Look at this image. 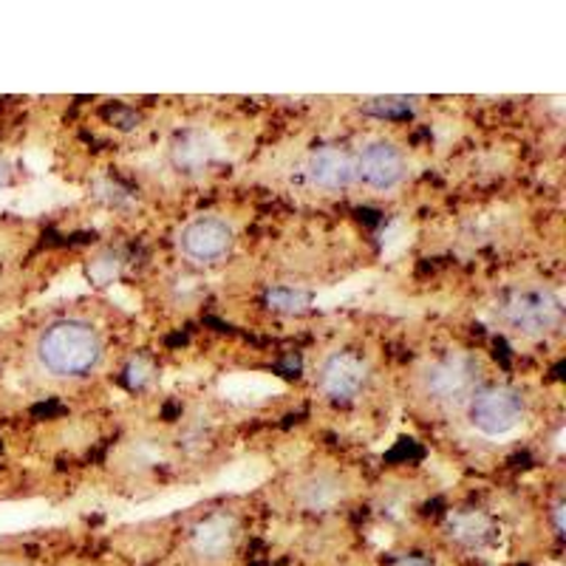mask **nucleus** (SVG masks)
Masks as SVG:
<instances>
[{
  "mask_svg": "<svg viewBox=\"0 0 566 566\" xmlns=\"http://www.w3.org/2000/svg\"><path fill=\"white\" fill-rule=\"evenodd\" d=\"M179 241L187 258H193L199 264H219L221 258L230 255L235 235H232V227L224 219L201 216V219L190 221L181 230Z\"/></svg>",
  "mask_w": 566,
  "mask_h": 566,
  "instance_id": "39448f33",
  "label": "nucleus"
},
{
  "mask_svg": "<svg viewBox=\"0 0 566 566\" xmlns=\"http://www.w3.org/2000/svg\"><path fill=\"white\" fill-rule=\"evenodd\" d=\"M266 303H270V310L275 312H306L312 303L310 292L303 290H292V286H275V290L266 292Z\"/></svg>",
  "mask_w": 566,
  "mask_h": 566,
  "instance_id": "4468645a",
  "label": "nucleus"
},
{
  "mask_svg": "<svg viewBox=\"0 0 566 566\" xmlns=\"http://www.w3.org/2000/svg\"><path fill=\"white\" fill-rule=\"evenodd\" d=\"M451 535L462 544H482L490 535V522L482 513H459L451 518Z\"/></svg>",
  "mask_w": 566,
  "mask_h": 566,
  "instance_id": "f8f14e48",
  "label": "nucleus"
},
{
  "mask_svg": "<svg viewBox=\"0 0 566 566\" xmlns=\"http://www.w3.org/2000/svg\"><path fill=\"white\" fill-rule=\"evenodd\" d=\"M38 357L54 377H83L103 360V337L88 321L65 317L40 335Z\"/></svg>",
  "mask_w": 566,
  "mask_h": 566,
  "instance_id": "f257e3e1",
  "label": "nucleus"
},
{
  "mask_svg": "<svg viewBox=\"0 0 566 566\" xmlns=\"http://www.w3.org/2000/svg\"><path fill=\"white\" fill-rule=\"evenodd\" d=\"M417 108V99L413 97H371L363 103V111L371 116H380V119H399V116H408Z\"/></svg>",
  "mask_w": 566,
  "mask_h": 566,
  "instance_id": "ddd939ff",
  "label": "nucleus"
},
{
  "mask_svg": "<svg viewBox=\"0 0 566 566\" xmlns=\"http://www.w3.org/2000/svg\"><path fill=\"white\" fill-rule=\"evenodd\" d=\"M504 317L513 328H518L522 335L538 337L553 332L560 323V303L553 292L547 290H524L513 292L504 303Z\"/></svg>",
  "mask_w": 566,
  "mask_h": 566,
  "instance_id": "20e7f679",
  "label": "nucleus"
},
{
  "mask_svg": "<svg viewBox=\"0 0 566 566\" xmlns=\"http://www.w3.org/2000/svg\"><path fill=\"white\" fill-rule=\"evenodd\" d=\"M524 419V397L510 386H490L470 397V422L484 437H504Z\"/></svg>",
  "mask_w": 566,
  "mask_h": 566,
  "instance_id": "f03ea898",
  "label": "nucleus"
},
{
  "mask_svg": "<svg viewBox=\"0 0 566 566\" xmlns=\"http://www.w3.org/2000/svg\"><path fill=\"white\" fill-rule=\"evenodd\" d=\"M306 174L321 190H343L357 179V156L340 145H323L310 156Z\"/></svg>",
  "mask_w": 566,
  "mask_h": 566,
  "instance_id": "6e6552de",
  "label": "nucleus"
},
{
  "mask_svg": "<svg viewBox=\"0 0 566 566\" xmlns=\"http://www.w3.org/2000/svg\"><path fill=\"white\" fill-rule=\"evenodd\" d=\"M235 535H239V524L232 515H210L193 530L196 555L205 560L227 558L235 547Z\"/></svg>",
  "mask_w": 566,
  "mask_h": 566,
  "instance_id": "1a4fd4ad",
  "label": "nucleus"
},
{
  "mask_svg": "<svg viewBox=\"0 0 566 566\" xmlns=\"http://www.w3.org/2000/svg\"><path fill=\"white\" fill-rule=\"evenodd\" d=\"M399 566H431L428 560H419V558H408V560H399Z\"/></svg>",
  "mask_w": 566,
  "mask_h": 566,
  "instance_id": "dca6fc26",
  "label": "nucleus"
},
{
  "mask_svg": "<svg viewBox=\"0 0 566 566\" xmlns=\"http://www.w3.org/2000/svg\"><path fill=\"white\" fill-rule=\"evenodd\" d=\"M479 363L464 352H448L424 371V391L437 402H459L476 394Z\"/></svg>",
  "mask_w": 566,
  "mask_h": 566,
  "instance_id": "7ed1b4c3",
  "label": "nucleus"
},
{
  "mask_svg": "<svg viewBox=\"0 0 566 566\" xmlns=\"http://www.w3.org/2000/svg\"><path fill=\"white\" fill-rule=\"evenodd\" d=\"M406 176V156L394 142L377 139L357 154V179L366 181L368 187L377 190H388V187L399 185Z\"/></svg>",
  "mask_w": 566,
  "mask_h": 566,
  "instance_id": "0eeeda50",
  "label": "nucleus"
},
{
  "mask_svg": "<svg viewBox=\"0 0 566 566\" xmlns=\"http://www.w3.org/2000/svg\"><path fill=\"white\" fill-rule=\"evenodd\" d=\"M555 524H558V530H564V504L555 507Z\"/></svg>",
  "mask_w": 566,
  "mask_h": 566,
  "instance_id": "2eb2a0df",
  "label": "nucleus"
},
{
  "mask_svg": "<svg viewBox=\"0 0 566 566\" xmlns=\"http://www.w3.org/2000/svg\"><path fill=\"white\" fill-rule=\"evenodd\" d=\"M303 504L310 510H332L343 499V484L340 479L328 476V473H321V476H312L310 482L303 484L301 490Z\"/></svg>",
  "mask_w": 566,
  "mask_h": 566,
  "instance_id": "9b49d317",
  "label": "nucleus"
},
{
  "mask_svg": "<svg viewBox=\"0 0 566 566\" xmlns=\"http://www.w3.org/2000/svg\"><path fill=\"white\" fill-rule=\"evenodd\" d=\"M212 156H216V145H212V139L205 130L187 128L176 134L174 142H170V161L181 174H199V170L210 165Z\"/></svg>",
  "mask_w": 566,
  "mask_h": 566,
  "instance_id": "9d476101",
  "label": "nucleus"
},
{
  "mask_svg": "<svg viewBox=\"0 0 566 566\" xmlns=\"http://www.w3.org/2000/svg\"><path fill=\"white\" fill-rule=\"evenodd\" d=\"M321 391L335 402H348L366 388L368 363L352 352L332 354L321 368Z\"/></svg>",
  "mask_w": 566,
  "mask_h": 566,
  "instance_id": "423d86ee",
  "label": "nucleus"
}]
</instances>
